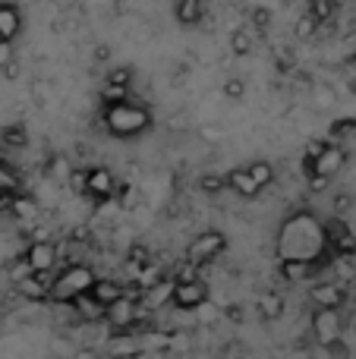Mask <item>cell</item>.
I'll return each mask as SVG.
<instances>
[{
    "mask_svg": "<svg viewBox=\"0 0 356 359\" xmlns=\"http://www.w3.org/2000/svg\"><path fill=\"white\" fill-rule=\"evenodd\" d=\"M117 189V177L111 174L107 168H92L88 170V186H85V198L92 202H107Z\"/></svg>",
    "mask_w": 356,
    "mask_h": 359,
    "instance_id": "30bf717a",
    "label": "cell"
},
{
    "mask_svg": "<svg viewBox=\"0 0 356 359\" xmlns=\"http://www.w3.org/2000/svg\"><path fill=\"white\" fill-rule=\"evenodd\" d=\"M0 73H6V79H13L16 67H13V44L0 41Z\"/></svg>",
    "mask_w": 356,
    "mask_h": 359,
    "instance_id": "1f68e13d",
    "label": "cell"
},
{
    "mask_svg": "<svg viewBox=\"0 0 356 359\" xmlns=\"http://www.w3.org/2000/svg\"><path fill=\"white\" fill-rule=\"evenodd\" d=\"M224 186H227V174L224 177H221V174H205L199 180V189L202 192H221Z\"/></svg>",
    "mask_w": 356,
    "mask_h": 359,
    "instance_id": "d6a6232c",
    "label": "cell"
},
{
    "mask_svg": "<svg viewBox=\"0 0 356 359\" xmlns=\"http://www.w3.org/2000/svg\"><path fill=\"white\" fill-rule=\"evenodd\" d=\"M259 316H262L265 322H278V318L284 316V297L281 293H262V297H259Z\"/></svg>",
    "mask_w": 356,
    "mask_h": 359,
    "instance_id": "d6986e66",
    "label": "cell"
},
{
    "mask_svg": "<svg viewBox=\"0 0 356 359\" xmlns=\"http://www.w3.org/2000/svg\"><path fill=\"white\" fill-rule=\"evenodd\" d=\"M347 205H350V198H347V196H338V202H334V208H338V211H344Z\"/></svg>",
    "mask_w": 356,
    "mask_h": 359,
    "instance_id": "74e56055",
    "label": "cell"
},
{
    "mask_svg": "<svg viewBox=\"0 0 356 359\" xmlns=\"http://www.w3.org/2000/svg\"><path fill=\"white\" fill-rule=\"evenodd\" d=\"M353 130H356V120H350V117H347V120H338V123H334V130H331V136H328V139H331V142H338L341 136H347V133H353Z\"/></svg>",
    "mask_w": 356,
    "mask_h": 359,
    "instance_id": "836d02e7",
    "label": "cell"
},
{
    "mask_svg": "<svg viewBox=\"0 0 356 359\" xmlns=\"http://www.w3.org/2000/svg\"><path fill=\"white\" fill-rule=\"evenodd\" d=\"M174 287H177V284H174L170 278L158 280V284L151 287V290L142 297L145 309H158V306H164V303H174Z\"/></svg>",
    "mask_w": 356,
    "mask_h": 359,
    "instance_id": "e0dca14e",
    "label": "cell"
},
{
    "mask_svg": "<svg viewBox=\"0 0 356 359\" xmlns=\"http://www.w3.org/2000/svg\"><path fill=\"white\" fill-rule=\"evenodd\" d=\"M252 44H256V32L252 29H246V25H240V29H233L231 32V50L237 57H243V54H249L252 50Z\"/></svg>",
    "mask_w": 356,
    "mask_h": 359,
    "instance_id": "ffe728a7",
    "label": "cell"
},
{
    "mask_svg": "<svg viewBox=\"0 0 356 359\" xmlns=\"http://www.w3.org/2000/svg\"><path fill=\"white\" fill-rule=\"evenodd\" d=\"M50 284H54V274H29L25 280H19V284H16V290L22 293L25 299L41 303V299L50 297Z\"/></svg>",
    "mask_w": 356,
    "mask_h": 359,
    "instance_id": "4fadbf2b",
    "label": "cell"
},
{
    "mask_svg": "<svg viewBox=\"0 0 356 359\" xmlns=\"http://www.w3.org/2000/svg\"><path fill=\"white\" fill-rule=\"evenodd\" d=\"M278 262H303V265H322L325 252L331 249L328 224L315 211L303 208L281 221L275 236Z\"/></svg>",
    "mask_w": 356,
    "mask_h": 359,
    "instance_id": "6da1fadb",
    "label": "cell"
},
{
    "mask_svg": "<svg viewBox=\"0 0 356 359\" xmlns=\"http://www.w3.org/2000/svg\"><path fill=\"white\" fill-rule=\"evenodd\" d=\"M69 186H73L79 196H85V186H88V170H73V177H69Z\"/></svg>",
    "mask_w": 356,
    "mask_h": 359,
    "instance_id": "e575fe53",
    "label": "cell"
},
{
    "mask_svg": "<svg viewBox=\"0 0 356 359\" xmlns=\"http://www.w3.org/2000/svg\"><path fill=\"white\" fill-rule=\"evenodd\" d=\"M315 95H319V104H322V107H325V104H334V88H319Z\"/></svg>",
    "mask_w": 356,
    "mask_h": 359,
    "instance_id": "8d00e7d4",
    "label": "cell"
},
{
    "mask_svg": "<svg viewBox=\"0 0 356 359\" xmlns=\"http://www.w3.org/2000/svg\"><path fill=\"white\" fill-rule=\"evenodd\" d=\"M19 32H22V6L4 0L0 4V41L13 44L19 38Z\"/></svg>",
    "mask_w": 356,
    "mask_h": 359,
    "instance_id": "8fae6325",
    "label": "cell"
},
{
    "mask_svg": "<svg viewBox=\"0 0 356 359\" xmlns=\"http://www.w3.org/2000/svg\"><path fill=\"white\" fill-rule=\"evenodd\" d=\"M227 189H233L237 196H243V198H256L259 192V183L252 180V174H249V168H237V170H231L227 174Z\"/></svg>",
    "mask_w": 356,
    "mask_h": 359,
    "instance_id": "9a60e30c",
    "label": "cell"
},
{
    "mask_svg": "<svg viewBox=\"0 0 356 359\" xmlns=\"http://www.w3.org/2000/svg\"><path fill=\"white\" fill-rule=\"evenodd\" d=\"M10 211H13L16 217H22V221H32V217L38 215V202H35L32 196H13Z\"/></svg>",
    "mask_w": 356,
    "mask_h": 359,
    "instance_id": "7402d4cb",
    "label": "cell"
},
{
    "mask_svg": "<svg viewBox=\"0 0 356 359\" xmlns=\"http://www.w3.org/2000/svg\"><path fill=\"white\" fill-rule=\"evenodd\" d=\"M249 174L259 183V189H265V186H271V180H275V168H271L268 161H252L249 164Z\"/></svg>",
    "mask_w": 356,
    "mask_h": 359,
    "instance_id": "d4e9b609",
    "label": "cell"
},
{
    "mask_svg": "<svg viewBox=\"0 0 356 359\" xmlns=\"http://www.w3.org/2000/svg\"><path fill=\"white\" fill-rule=\"evenodd\" d=\"M76 316L82 318V322H95V318H104L107 316V309H101L98 303H95L92 297H82V299H76Z\"/></svg>",
    "mask_w": 356,
    "mask_h": 359,
    "instance_id": "44dd1931",
    "label": "cell"
},
{
    "mask_svg": "<svg viewBox=\"0 0 356 359\" xmlns=\"http://www.w3.org/2000/svg\"><path fill=\"white\" fill-rule=\"evenodd\" d=\"M315 29H319V22H315V16L309 10L303 13L300 19H296V38H313Z\"/></svg>",
    "mask_w": 356,
    "mask_h": 359,
    "instance_id": "f546056e",
    "label": "cell"
},
{
    "mask_svg": "<svg viewBox=\"0 0 356 359\" xmlns=\"http://www.w3.org/2000/svg\"><path fill=\"white\" fill-rule=\"evenodd\" d=\"M309 328H313V337L322 350L344 341V318H341V309H313Z\"/></svg>",
    "mask_w": 356,
    "mask_h": 359,
    "instance_id": "5b68a950",
    "label": "cell"
},
{
    "mask_svg": "<svg viewBox=\"0 0 356 359\" xmlns=\"http://www.w3.org/2000/svg\"><path fill=\"white\" fill-rule=\"evenodd\" d=\"M95 284H98V278H95L92 268L76 262V265H67L54 274V284H50L48 299L50 303H76V299L88 297Z\"/></svg>",
    "mask_w": 356,
    "mask_h": 359,
    "instance_id": "3957f363",
    "label": "cell"
},
{
    "mask_svg": "<svg viewBox=\"0 0 356 359\" xmlns=\"http://www.w3.org/2000/svg\"><path fill=\"white\" fill-rule=\"evenodd\" d=\"M344 168H347V149L341 142L325 139V149L319 151V158H315L313 164H306V168H303V174H306L309 186L319 192V189H325V186H328V180L338 177Z\"/></svg>",
    "mask_w": 356,
    "mask_h": 359,
    "instance_id": "277c9868",
    "label": "cell"
},
{
    "mask_svg": "<svg viewBox=\"0 0 356 359\" xmlns=\"http://www.w3.org/2000/svg\"><path fill=\"white\" fill-rule=\"evenodd\" d=\"M0 192L4 196H16L19 192V174L10 164H0Z\"/></svg>",
    "mask_w": 356,
    "mask_h": 359,
    "instance_id": "484cf974",
    "label": "cell"
},
{
    "mask_svg": "<svg viewBox=\"0 0 356 359\" xmlns=\"http://www.w3.org/2000/svg\"><path fill=\"white\" fill-rule=\"evenodd\" d=\"M25 142H29L25 126H6L4 136H0V149H22Z\"/></svg>",
    "mask_w": 356,
    "mask_h": 359,
    "instance_id": "cb8c5ba5",
    "label": "cell"
},
{
    "mask_svg": "<svg viewBox=\"0 0 356 359\" xmlns=\"http://www.w3.org/2000/svg\"><path fill=\"white\" fill-rule=\"evenodd\" d=\"M57 246L50 240H35V243H29V249L22 252V259L29 262V268H32V274H54V268H57Z\"/></svg>",
    "mask_w": 356,
    "mask_h": 359,
    "instance_id": "52a82bcc",
    "label": "cell"
},
{
    "mask_svg": "<svg viewBox=\"0 0 356 359\" xmlns=\"http://www.w3.org/2000/svg\"><path fill=\"white\" fill-rule=\"evenodd\" d=\"M309 13L315 16L319 25H328L334 19V13H338V4H334V0H313V4H309Z\"/></svg>",
    "mask_w": 356,
    "mask_h": 359,
    "instance_id": "603a6c76",
    "label": "cell"
},
{
    "mask_svg": "<svg viewBox=\"0 0 356 359\" xmlns=\"http://www.w3.org/2000/svg\"><path fill=\"white\" fill-rule=\"evenodd\" d=\"M130 82H132L130 67H120V69H111V73H107V88H123V92H130Z\"/></svg>",
    "mask_w": 356,
    "mask_h": 359,
    "instance_id": "83f0119b",
    "label": "cell"
},
{
    "mask_svg": "<svg viewBox=\"0 0 356 359\" xmlns=\"http://www.w3.org/2000/svg\"><path fill=\"white\" fill-rule=\"evenodd\" d=\"M315 271H319V265H303V262H278V274H281L284 280H290V284L315 278Z\"/></svg>",
    "mask_w": 356,
    "mask_h": 359,
    "instance_id": "ac0fdd59",
    "label": "cell"
},
{
    "mask_svg": "<svg viewBox=\"0 0 356 359\" xmlns=\"http://www.w3.org/2000/svg\"><path fill=\"white\" fill-rule=\"evenodd\" d=\"M107 350H111V356L114 359H123V356H136V341H123V337H114V341H111V347H107Z\"/></svg>",
    "mask_w": 356,
    "mask_h": 359,
    "instance_id": "f1b7e54d",
    "label": "cell"
},
{
    "mask_svg": "<svg viewBox=\"0 0 356 359\" xmlns=\"http://www.w3.org/2000/svg\"><path fill=\"white\" fill-rule=\"evenodd\" d=\"M224 249H227V236L221 233V230H202V233L186 246V262L196 268H202V265L218 259Z\"/></svg>",
    "mask_w": 356,
    "mask_h": 359,
    "instance_id": "8992f818",
    "label": "cell"
},
{
    "mask_svg": "<svg viewBox=\"0 0 356 359\" xmlns=\"http://www.w3.org/2000/svg\"><path fill=\"white\" fill-rule=\"evenodd\" d=\"M353 95H356V82H353Z\"/></svg>",
    "mask_w": 356,
    "mask_h": 359,
    "instance_id": "60d3db41",
    "label": "cell"
},
{
    "mask_svg": "<svg viewBox=\"0 0 356 359\" xmlns=\"http://www.w3.org/2000/svg\"><path fill=\"white\" fill-rule=\"evenodd\" d=\"M328 356L331 359H350V347H347L344 341H338L334 347H328Z\"/></svg>",
    "mask_w": 356,
    "mask_h": 359,
    "instance_id": "d590c367",
    "label": "cell"
},
{
    "mask_svg": "<svg viewBox=\"0 0 356 359\" xmlns=\"http://www.w3.org/2000/svg\"><path fill=\"white\" fill-rule=\"evenodd\" d=\"M309 299L315 303V309H341L344 290H341L338 284H331V280H322V284H315L313 290H309Z\"/></svg>",
    "mask_w": 356,
    "mask_h": 359,
    "instance_id": "7c38bea8",
    "label": "cell"
},
{
    "mask_svg": "<svg viewBox=\"0 0 356 359\" xmlns=\"http://www.w3.org/2000/svg\"><path fill=\"white\" fill-rule=\"evenodd\" d=\"M208 303V284L205 280H193V284H177L174 287V306L183 312H193V309H202Z\"/></svg>",
    "mask_w": 356,
    "mask_h": 359,
    "instance_id": "ba28073f",
    "label": "cell"
},
{
    "mask_svg": "<svg viewBox=\"0 0 356 359\" xmlns=\"http://www.w3.org/2000/svg\"><path fill=\"white\" fill-rule=\"evenodd\" d=\"M174 16L180 25H199L202 19H205V4L202 0H180V4L174 6Z\"/></svg>",
    "mask_w": 356,
    "mask_h": 359,
    "instance_id": "2e32d148",
    "label": "cell"
},
{
    "mask_svg": "<svg viewBox=\"0 0 356 359\" xmlns=\"http://www.w3.org/2000/svg\"><path fill=\"white\" fill-rule=\"evenodd\" d=\"M4 198H6V196H4V192H0V202H4Z\"/></svg>",
    "mask_w": 356,
    "mask_h": 359,
    "instance_id": "ab89813d",
    "label": "cell"
},
{
    "mask_svg": "<svg viewBox=\"0 0 356 359\" xmlns=\"http://www.w3.org/2000/svg\"><path fill=\"white\" fill-rule=\"evenodd\" d=\"M101 120H104V130L111 133L114 139H139L151 130V123H155L151 111L136 98L117 101V104H104Z\"/></svg>",
    "mask_w": 356,
    "mask_h": 359,
    "instance_id": "7a4b0ae2",
    "label": "cell"
},
{
    "mask_svg": "<svg viewBox=\"0 0 356 359\" xmlns=\"http://www.w3.org/2000/svg\"><path fill=\"white\" fill-rule=\"evenodd\" d=\"M136 318H139V306H136V299H130V297H123L120 303H114L111 309H107V316H104V322L111 325L117 334H126V331L136 325Z\"/></svg>",
    "mask_w": 356,
    "mask_h": 359,
    "instance_id": "9c48e42d",
    "label": "cell"
},
{
    "mask_svg": "<svg viewBox=\"0 0 356 359\" xmlns=\"http://www.w3.org/2000/svg\"><path fill=\"white\" fill-rule=\"evenodd\" d=\"M88 297L95 299V303L101 306V309H111L114 303H120V299L126 297V290L117 284V280H107V278H98V284L92 287V293Z\"/></svg>",
    "mask_w": 356,
    "mask_h": 359,
    "instance_id": "5bb4252c",
    "label": "cell"
},
{
    "mask_svg": "<svg viewBox=\"0 0 356 359\" xmlns=\"http://www.w3.org/2000/svg\"><path fill=\"white\" fill-rule=\"evenodd\" d=\"M0 164H6V161H4V151H0Z\"/></svg>",
    "mask_w": 356,
    "mask_h": 359,
    "instance_id": "f35d334b",
    "label": "cell"
},
{
    "mask_svg": "<svg viewBox=\"0 0 356 359\" xmlns=\"http://www.w3.org/2000/svg\"><path fill=\"white\" fill-rule=\"evenodd\" d=\"M271 19H275V13L268 10V6H252V13H249V29H256V32H268L271 29Z\"/></svg>",
    "mask_w": 356,
    "mask_h": 359,
    "instance_id": "4316f807",
    "label": "cell"
},
{
    "mask_svg": "<svg viewBox=\"0 0 356 359\" xmlns=\"http://www.w3.org/2000/svg\"><path fill=\"white\" fill-rule=\"evenodd\" d=\"M224 95L231 101H243V95H246V82L240 79V76H231V79L224 82Z\"/></svg>",
    "mask_w": 356,
    "mask_h": 359,
    "instance_id": "4dcf8cb0",
    "label": "cell"
}]
</instances>
